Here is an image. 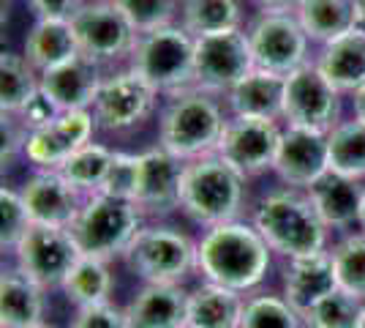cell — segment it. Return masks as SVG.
Here are the masks:
<instances>
[{
	"instance_id": "40",
	"label": "cell",
	"mask_w": 365,
	"mask_h": 328,
	"mask_svg": "<svg viewBox=\"0 0 365 328\" xmlns=\"http://www.w3.org/2000/svg\"><path fill=\"white\" fill-rule=\"evenodd\" d=\"M68 328H131L128 326V314L125 307H115L112 301L91 304V307H79L71 317Z\"/></svg>"
},
{
	"instance_id": "39",
	"label": "cell",
	"mask_w": 365,
	"mask_h": 328,
	"mask_svg": "<svg viewBox=\"0 0 365 328\" xmlns=\"http://www.w3.org/2000/svg\"><path fill=\"white\" fill-rule=\"evenodd\" d=\"M137 170H139V154H125L118 151L115 161L107 172V181L98 194L118 197V200H131L134 203V189H137Z\"/></svg>"
},
{
	"instance_id": "29",
	"label": "cell",
	"mask_w": 365,
	"mask_h": 328,
	"mask_svg": "<svg viewBox=\"0 0 365 328\" xmlns=\"http://www.w3.org/2000/svg\"><path fill=\"white\" fill-rule=\"evenodd\" d=\"M61 290L66 301L74 304L76 309L91 307V304H101V301H109L112 290H115V274H112L107 260L79 254V260L68 271Z\"/></svg>"
},
{
	"instance_id": "45",
	"label": "cell",
	"mask_w": 365,
	"mask_h": 328,
	"mask_svg": "<svg viewBox=\"0 0 365 328\" xmlns=\"http://www.w3.org/2000/svg\"><path fill=\"white\" fill-rule=\"evenodd\" d=\"M354 31L365 33V0H354Z\"/></svg>"
},
{
	"instance_id": "12",
	"label": "cell",
	"mask_w": 365,
	"mask_h": 328,
	"mask_svg": "<svg viewBox=\"0 0 365 328\" xmlns=\"http://www.w3.org/2000/svg\"><path fill=\"white\" fill-rule=\"evenodd\" d=\"M341 91L311 61L292 71L284 88V121L287 126L333 131L341 124Z\"/></svg>"
},
{
	"instance_id": "33",
	"label": "cell",
	"mask_w": 365,
	"mask_h": 328,
	"mask_svg": "<svg viewBox=\"0 0 365 328\" xmlns=\"http://www.w3.org/2000/svg\"><path fill=\"white\" fill-rule=\"evenodd\" d=\"M330 148V170L365 184V124L351 115L327 131Z\"/></svg>"
},
{
	"instance_id": "32",
	"label": "cell",
	"mask_w": 365,
	"mask_h": 328,
	"mask_svg": "<svg viewBox=\"0 0 365 328\" xmlns=\"http://www.w3.org/2000/svg\"><path fill=\"white\" fill-rule=\"evenodd\" d=\"M180 25L191 36L243 28V0H182Z\"/></svg>"
},
{
	"instance_id": "24",
	"label": "cell",
	"mask_w": 365,
	"mask_h": 328,
	"mask_svg": "<svg viewBox=\"0 0 365 328\" xmlns=\"http://www.w3.org/2000/svg\"><path fill=\"white\" fill-rule=\"evenodd\" d=\"M46 290L16 266L0 277V328H33L44 323Z\"/></svg>"
},
{
	"instance_id": "7",
	"label": "cell",
	"mask_w": 365,
	"mask_h": 328,
	"mask_svg": "<svg viewBox=\"0 0 365 328\" xmlns=\"http://www.w3.org/2000/svg\"><path fill=\"white\" fill-rule=\"evenodd\" d=\"M123 263L142 284H182L191 271H197V241L169 224H145L123 254Z\"/></svg>"
},
{
	"instance_id": "11",
	"label": "cell",
	"mask_w": 365,
	"mask_h": 328,
	"mask_svg": "<svg viewBox=\"0 0 365 328\" xmlns=\"http://www.w3.org/2000/svg\"><path fill=\"white\" fill-rule=\"evenodd\" d=\"M158 96L161 94L148 79H142L134 69L125 66L120 71H112L104 77L91 112L101 131L120 134V131L137 129L142 121L150 118Z\"/></svg>"
},
{
	"instance_id": "35",
	"label": "cell",
	"mask_w": 365,
	"mask_h": 328,
	"mask_svg": "<svg viewBox=\"0 0 365 328\" xmlns=\"http://www.w3.org/2000/svg\"><path fill=\"white\" fill-rule=\"evenodd\" d=\"M335 268V282L341 290L365 301V233H346L341 235L330 247Z\"/></svg>"
},
{
	"instance_id": "2",
	"label": "cell",
	"mask_w": 365,
	"mask_h": 328,
	"mask_svg": "<svg viewBox=\"0 0 365 328\" xmlns=\"http://www.w3.org/2000/svg\"><path fill=\"white\" fill-rule=\"evenodd\" d=\"M251 222L273 254H281L284 260L330 249V230L311 205L305 189L281 187L267 192L254 205Z\"/></svg>"
},
{
	"instance_id": "6",
	"label": "cell",
	"mask_w": 365,
	"mask_h": 328,
	"mask_svg": "<svg viewBox=\"0 0 365 328\" xmlns=\"http://www.w3.org/2000/svg\"><path fill=\"white\" fill-rule=\"evenodd\" d=\"M145 227V214L131 200H118L107 194H93L85 200L79 217L68 227L76 241V249L85 257L118 260L128 252L131 241Z\"/></svg>"
},
{
	"instance_id": "42",
	"label": "cell",
	"mask_w": 365,
	"mask_h": 328,
	"mask_svg": "<svg viewBox=\"0 0 365 328\" xmlns=\"http://www.w3.org/2000/svg\"><path fill=\"white\" fill-rule=\"evenodd\" d=\"M85 0H28L36 19H71Z\"/></svg>"
},
{
	"instance_id": "46",
	"label": "cell",
	"mask_w": 365,
	"mask_h": 328,
	"mask_svg": "<svg viewBox=\"0 0 365 328\" xmlns=\"http://www.w3.org/2000/svg\"><path fill=\"white\" fill-rule=\"evenodd\" d=\"M357 227L365 233V197H363V211H360V224H357Z\"/></svg>"
},
{
	"instance_id": "16",
	"label": "cell",
	"mask_w": 365,
	"mask_h": 328,
	"mask_svg": "<svg viewBox=\"0 0 365 328\" xmlns=\"http://www.w3.org/2000/svg\"><path fill=\"white\" fill-rule=\"evenodd\" d=\"M185 161L169 154L167 148L155 145L139 154L137 189L134 203L148 217H167L172 211H180V181Z\"/></svg>"
},
{
	"instance_id": "44",
	"label": "cell",
	"mask_w": 365,
	"mask_h": 328,
	"mask_svg": "<svg viewBox=\"0 0 365 328\" xmlns=\"http://www.w3.org/2000/svg\"><path fill=\"white\" fill-rule=\"evenodd\" d=\"M351 109H354V118H360L365 124V85L351 94Z\"/></svg>"
},
{
	"instance_id": "41",
	"label": "cell",
	"mask_w": 365,
	"mask_h": 328,
	"mask_svg": "<svg viewBox=\"0 0 365 328\" xmlns=\"http://www.w3.org/2000/svg\"><path fill=\"white\" fill-rule=\"evenodd\" d=\"M61 112H63V109L58 107V104H55V101L44 94V91H38V94L28 101V107L22 109L16 118L25 124V129H28V131H33V129H41V126L52 124V121H55Z\"/></svg>"
},
{
	"instance_id": "26",
	"label": "cell",
	"mask_w": 365,
	"mask_h": 328,
	"mask_svg": "<svg viewBox=\"0 0 365 328\" xmlns=\"http://www.w3.org/2000/svg\"><path fill=\"white\" fill-rule=\"evenodd\" d=\"M317 66L341 94H354L365 85V33L349 31L324 44Z\"/></svg>"
},
{
	"instance_id": "14",
	"label": "cell",
	"mask_w": 365,
	"mask_h": 328,
	"mask_svg": "<svg viewBox=\"0 0 365 328\" xmlns=\"http://www.w3.org/2000/svg\"><path fill=\"white\" fill-rule=\"evenodd\" d=\"M281 134L284 129L278 126V121L229 115L215 154L227 164H232L243 178H257L262 172L273 170Z\"/></svg>"
},
{
	"instance_id": "23",
	"label": "cell",
	"mask_w": 365,
	"mask_h": 328,
	"mask_svg": "<svg viewBox=\"0 0 365 328\" xmlns=\"http://www.w3.org/2000/svg\"><path fill=\"white\" fill-rule=\"evenodd\" d=\"M284 88L287 77L254 69L224 96L227 109L232 115H245V118L284 121Z\"/></svg>"
},
{
	"instance_id": "19",
	"label": "cell",
	"mask_w": 365,
	"mask_h": 328,
	"mask_svg": "<svg viewBox=\"0 0 365 328\" xmlns=\"http://www.w3.org/2000/svg\"><path fill=\"white\" fill-rule=\"evenodd\" d=\"M104 82L101 63L91 61L88 55H76L71 61L61 63L55 69L41 71V91H44L63 112L74 109H93L98 88Z\"/></svg>"
},
{
	"instance_id": "27",
	"label": "cell",
	"mask_w": 365,
	"mask_h": 328,
	"mask_svg": "<svg viewBox=\"0 0 365 328\" xmlns=\"http://www.w3.org/2000/svg\"><path fill=\"white\" fill-rule=\"evenodd\" d=\"M245 296L213 282H202L188 293V326L191 328H240Z\"/></svg>"
},
{
	"instance_id": "4",
	"label": "cell",
	"mask_w": 365,
	"mask_h": 328,
	"mask_svg": "<svg viewBox=\"0 0 365 328\" xmlns=\"http://www.w3.org/2000/svg\"><path fill=\"white\" fill-rule=\"evenodd\" d=\"M229 115L207 91L188 88L167 96L158 118V145L182 161L215 154Z\"/></svg>"
},
{
	"instance_id": "38",
	"label": "cell",
	"mask_w": 365,
	"mask_h": 328,
	"mask_svg": "<svg viewBox=\"0 0 365 328\" xmlns=\"http://www.w3.org/2000/svg\"><path fill=\"white\" fill-rule=\"evenodd\" d=\"M31 214L25 208L19 189H0V247H3V252L11 254L16 249V244L22 241V235L31 230Z\"/></svg>"
},
{
	"instance_id": "17",
	"label": "cell",
	"mask_w": 365,
	"mask_h": 328,
	"mask_svg": "<svg viewBox=\"0 0 365 328\" xmlns=\"http://www.w3.org/2000/svg\"><path fill=\"white\" fill-rule=\"evenodd\" d=\"M327 170H330L327 131L287 126L273 164L278 181L292 189H308Z\"/></svg>"
},
{
	"instance_id": "31",
	"label": "cell",
	"mask_w": 365,
	"mask_h": 328,
	"mask_svg": "<svg viewBox=\"0 0 365 328\" xmlns=\"http://www.w3.org/2000/svg\"><path fill=\"white\" fill-rule=\"evenodd\" d=\"M115 154L118 151H112L109 145L88 142V145H82L79 151H74L71 156L66 159L61 167H58V172H61L71 187L79 189L85 197H93V194H98L101 187H104L107 172L112 167V161H115Z\"/></svg>"
},
{
	"instance_id": "9",
	"label": "cell",
	"mask_w": 365,
	"mask_h": 328,
	"mask_svg": "<svg viewBox=\"0 0 365 328\" xmlns=\"http://www.w3.org/2000/svg\"><path fill=\"white\" fill-rule=\"evenodd\" d=\"M79 52L96 63H112L128 58L139 33L128 22L115 0H85L71 16Z\"/></svg>"
},
{
	"instance_id": "3",
	"label": "cell",
	"mask_w": 365,
	"mask_h": 328,
	"mask_svg": "<svg viewBox=\"0 0 365 328\" xmlns=\"http://www.w3.org/2000/svg\"><path fill=\"white\" fill-rule=\"evenodd\" d=\"M245 181L218 154L185 161L180 181V211L199 227H218L243 217Z\"/></svg>"
},
{
	"instance_id": "48",
	"label": "cell",
	"mask_w": 365,
	"mask_h": 328,
	"mask_svg": "<svg viewBox=\"0 0 365 328\" xmlns=\"http://www.w3.org/2000/svg\"><path fill=\"white\" fill-rule=\"evenodd\" d=\"M360 328H365V309H363V323H360Z\"/></svg>"
},
{
	"instance_id": "21",
	"label": "cell",
	"mask_w": 365,
	"mask_h": 328,
	"mask_svg": "<svg viewBox=\"0 0 365 328\" xmlns=\"http://www.w3.org/2000/svg\"><path fill=\"white\" fill-rule=\"evenodd\" d=\"M188 293L182 284L145 282L125 304L131 328H185L188 326Z\"/></svg>"
},
{
	"instance_id": "8",
	"label": "cell",
	"mask_w": 365,
	"mask_h": 328,
	"mask_svg": "<svg viewBox=\"0 0 365 328\" xmlns=\"http://www.w3.org/2000/svg\"><path fill=\"white\" fill-rule=\"evenodd\" d=\"M245 33L257 69L289 77L292 71L311 63V39L305 36L294 11H259Z\"/></svg>"
},
{
	"instance_id": "22",
	"label": "cell",
	"mask_w": 365,
	"mask_h": 328,
	"mask_svg": "<svg viewBox=\"0 0 365 328\" xmlns=\"http://www.w3.org/2000/svg\"><path fill=\"white\" fill-rule=\"evenodd\" d=\"M338 287L333 268V254L317 252L305 257H292L284 263L281 274V296L289 301L297 312L303 314L308 307H314L319 298L333 293Z\"/></svg>"
},
{
	"instance_id": "20",
	"label": "cell",
	"mask_w": 365,
	"mask_h": 328,
	"mask_svg": "<svg viewBox=\"0 0 365 328\" xmlns=\"http://www.w3.org/2000/svg\"><path fill=\"white\" fill-rule=\"evenodd\" d=\"M311 205L317 208L319 219L327 224V230H341L346 233L354 224H360V211H363L365 184L346 178L341 172L327 170L319 175L311 187L305 189Z\"/></svg>"
},
{
	"instance_id": "34",
	"label": "cell",
	"mask_w": 365,
	"mask_h": 328,
	"mask_svg": "<svg viewBox=\"0 0 365 328\" xmlns=\"http://www.w3.org/2000/svg\"><path fill=\"white\" fill-rule=\"evenodd\" d=\"M365 301L335 287L303 312L305 328H360Z\"/></svg>"
},
{
	"instance_id": "5",
	"label": "cell",
	"mask_w": 365,
	"mask_h": 328,
	"mask_svg": "<svg viewBox=\"0 0 365 328\" xmlns=\"http://www.w3.org/2000/svg\"><path fill=\"white\" fill-rule=\"evenodd\" d=\"M128 69L148 79L164 99L197 88V36H191L180 22L139 33L128 55Z\"/></svg>"
},
{
	"instance_id": "25",
	"label": "cell",
	"mask_w": 365,
	"mask_h": 328,
	"mask_svg": "<svg viewBox=\"0 0 365 328\" xmlns=\"http://www.w3.org/2000/svg\"><path fill=\"white\" fill-rule=\"evenodd\" d=\"M22 55L33 63L38 74L76 58L79 44L71 19H33L31 31L25 33L22 41Z\"/></svg>"
},
{
	"instance_id": "15",
	"label": "cell",
	"mask_w": 365,
	"mask_h": 328,
	"mask_svg": "<svg viewBox=\"0 0 365 328\" xmlns=\"http://www.w3.org/2000/svg\"><path fill=\"white\" fill-rule=\"evenodd\" d=\"M96 129L98 126H96L91 109L61 112L52 124L28 131L22 156L28 159L36 170H58L74 151L93 142Z\"/></svg>"
},
{
	"instance_id": "28",
	"label": "cell",
	"mask_w": 365,
	"mask_h": 328,
	"mask_svg": "<svg viewBox=\"0 0 365 328\" xmlns=\"http://www.w3.org/2000/svg\"><path fill=\"white\" fill-rule=\"evenodd\" d=\"M294 16L300 19L311 44H330L354 31V0H300Z\"/></svg>"
},
{
	"instance_id": "49",
	"label": "cell",
	"mask_w": 365,
	"mask_h": 328,
	"mask_svg": "<svg viewBox=\"0 0 365 328\" xmlns=\"http://www.w3.org/2000/svg\"><path fill=\"white\" fill-rule=\"evenodd\" d=\"M185 328H191V326H185Z\"/></svg>"
},
{
	"instance_id": "47",
	"label": "cell",
	"mask_w": 365,
	"mask_h": 328,
	"mask_svg": "<svg viewBox=\"0 0 365 328\" xmlns=\"http://www.w3.org/2000/svg\"><path fill=\"white\" fill-rule=\"evenodd\" d=\"M33 328H52V326H46V323H41V326H33Z\"/></svg>"
},
{
	"instance_id": "1",
	"label": "cell",
	"mask_w": 365,
	"mask_h": 328,
	"mask_svg": "<svg viewBox=\"0 0 365 328\" xmlns=\"http://www.w3.org/2000/svg\"><path fill=\"white\" fill-rule=\"evenodd\" d=\"M273 249L262 238L254 222L235 219L207 227L197 241V271L205 282L251 296L267 279Z\"/></svg>"
},
{
	"instance_id": "37",
	"label": "cell",
	"mask_w": 365,
	"mask_h": 328,
	"mask_svg": "<svg viewBox=\"0 0 365 328\" xmlns=\"http://www.w3.org/2000/svg\"><path fill=\"white\" fill-rule=\"evenodd\" d=\"M137 33H150L180 19L182 0H115Z\"/></svg>"
},
{
	"instance_id": "18",
	"label": "cell",
	"mask_w": 365,
	"mask_h": 328,
	"mask_svg": "<svg viewBox=\"0 0 365 328\" xmlns=\"http://www.w3.org/2000/svg\"><path fill=\"white\" fill-rule=\"evenodd\" d=\"M25 208L31 214L33 224H49V227H71L79 217L85 194L71 187L58 170H36L25 184L19 187Z\"/></svg>"
},
{
	"instance_id": "43",
	"label": "cell",
	"mask_w": 365,
	"mask_h": 328,
	"mask_svg": "<svg viewBox=\"0 0 365 328\" xmlns=\"http://www.w3.org/2000/svg\"><path fill=\"white\" fill-rule=\"evenodd\" d=\"M259 11H294L300 0H251Z\"/></svg>"
},
{
	"instance_id": "30",
	"label": "cell",
	"mask_w": 365,
	"mask_h": 328,
	"mask_svg": "<svg viewBox=\"0 0 365 328\" xmlns=\"http://www.w3.org/2000/svg\"><path fill=\"white\" fill-rule=\"evenodd\" d=\"M41 91V74L22 52H3L0 58V112L19 115Z\"/></svg>"
},
{
	"instance_id": "10",
	"label": "cell",
	"mask_w": 365,
	"mask_h": 328,
	"mask_svg": "<svg viewBox=\"0 0 365 328\" xmlns=\"http://www.w3.org/2000/svg\"><path fill=\"white\" fill-rule=\"evenodd\" d=\"M11 257H14V266L28 279L41 284L44 290H61L68 271L79 260V249L71 230L31 224V230L22 235Z\"/></svg>"
},
{
	"instance_id": "36",
	"label": "cell",
	"mask_w": 365,
	"mask_h": 328,
	"mask_svg": "<svg viewBox=\"0 0 365 328\" xmlns=\"http://www.w3.org/2000/svg\"><path fill=\"white\" fill-rule=\"evenodd\" d=\"M240 328H305V323L281 293H254L245 298Z\"/></svg>"
},
{
	"instance_id": "13",
	"label": "cell",
	"mask_w": 365,
	"mask_h": 328,
	"mask_svg": "<svg viewBox=\"0 0 365 328\" xmlns=\"http://www.w3.org/2000/svg\"><path fill=\"white\" fill-rule=\"evenodd\" d=\"M245 28L197 36V88L213 96H227L240 79L254 71Z\"/></svg>"
}]
</instances>
